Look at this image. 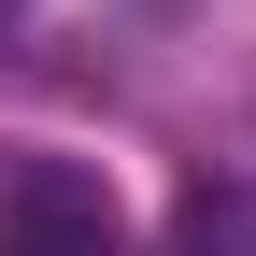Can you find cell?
I'll return each mask as SVG.
<instances>
[{
  "instance_id": "1",
  "label": "cell",
  "mask_w": 256,
  "mask_h": 256,
  "mask_svg": "<svg viewBox=\"0 0 256 256\" xmlns=\"http://www.w3.org/2000/svg\"><path fill=\"white\" fill-rule=\"evenodd\" d=\"M0 256H128V228L86 171H14L0 185Z\"/></svg>"
},
{
  "instance_id": "2",
  "label": "cell",
  "mask_w": 256,
  "mask_h": 256,
  "mask_svg": "<svg viewBox=\"0 0 256 256\" xmlns=\"http://www.w3.org/2000/svg\"><path fill=\"white\" fill-rule=\"evenodd\" d=\"M185 256H256V214L242 200H185Z\"/></svg>"
},
{
  "instance_id": "3",
  "label": "cell",
  "mask_w": 256,
  "mask_h": 256,
  "mask_svg": "<svg viewBox=\"0 0 256 256\" xmlns=\"http://www.w3.org/2000/svg\"><path fill=\"white\" fill-rule=\"evenodd\" d=\"M0 14H14V0H0Z\"/></svg>"
}]
</instances>
